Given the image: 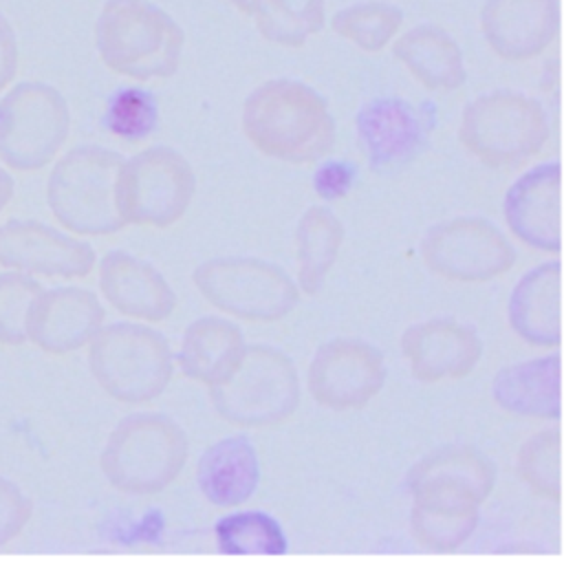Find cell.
Masks as SVG:
<instances>
[{
	"mask_svg": "<svg viewBox=\"0 0 564 562\" xmlns=\"http://www.w3.org/2000/svg\"><path fill=\"white\" fill-rule=\"evenodd\" d=\"M196 174L189 161L170 145H152L123 159L115 198L126 225L167 229L189 209Z\"/></svg>",
	"mask_w": 564,
	"mask_h": 562,
	"instance_id": "9c48e42d",
	"label": "cell"
},
{
	"mask_svg": "<svg viewBox=\"0 0 564 562\" xmlns=\"http://www.w3.org/2000/svg\"><path fill=\"white\" fill-rule=\"evenodd\" d=\"M99 291L117 313L141 322H165L178 304L159 269L121 249L99 260Z\"/></svg>",
	"mask_w": 564,
	"mask_h": 562,
	"instance_id": "ffe728a7",
	"label": "cell"
},
{
	"mask_svg": "<svg viewBox=\"0 0 564 562\" xmlns=\"http://www.w3.org/2000/svg\"><path fill=\"white\" fill-rule=\"evenodd\" d=\"M214 540L225 555H282L289 538L267 511H236L216 520Z\"/></svg>",
	"mask_w": 564,
	"mask_h": 562,
	"instance_id": "f1b7e54d",
	"label": "cell"
},
{
	"mask_svg": "<svg viewBox=\"0 0 564 562\" xmlns=\"http://www.w3.org/2000/svg\"><path fill=\"white\" fill-rule=\"evenodd\" d=\"M13 190H15V185H13L11 174H9L7 170H2V167H0V212L11 203V198H13Z\"/></svg>",
	"mask_w": 564,
	"mask_h": 562,
	"instance_id": "8d00e7d4",
	"label": "cell"
},
{
	"mask_svg": "<svg viewBox=\"0 0 564 562\" xmlns=\"http://www.w3.org/2000/svg\"><path fill=\"white\" fill-rule=\"evenodd\" d=\"M487 46L507 62L542 55L560 31L557 0H487L480 11Z\"/></svg>",
	"mask_w": 564,
	"mask_h": 562,
	"instance_id": "d6986e66",
	"label": "cell"
},
{
	"mask_svg": "<svg viewBox=\"0 0 564 562\" xmlns=\"http://www.w3.org/2000/svg\"><path fill=\"white\" fill-rule=\"evenodd\" d=\"M238 11L256 18V26L267 42L300 48L308 35L324 29L326 0H306L302 9H291L286 0H240Z\"/></svg>",
	"mask_w": 564,
	"mask_h": 562,
	"instance_id": "83f0119b",
	"label": "cell"
},
{
	"mask_svg": "<svg viewBox=\"0 0 564 562\" xmlns=\"http://www.w3.org/2000/svg\"><path fill=\"white\" fill-rule=\"evenodd\" d=\"M95 249L40 220L0 225V264L44 278H86L95 269Z\"/></svg>",
	"mask_w": 564,
	"mask_h": 562,
	"instance_id": "5bb4252c",
	"label": "cell"
},
{
	"mask_svg": "<svg viewBox=\"0 0 564 562\" xmlns=\"http://www.w3.org/2000/svg\"><path fill=\"white\" fill-rule=\"evenodd\" d=\"M192 282L214 309L245 322H278L300 304L291 275L253 256L209 258L192 271Z\"/></svg>",
	"mask_w": 564,
	"mask_h": 562,
	"instance_id": "ba28073f",
	"label": "cell"
},
{
	"mask_svg": "<svg viewBox=\"0 0 564 562\" xmlns=\"http://www.w3.org/2000/svg\"><path fill=\"white\" fill-rule=\"evenodd\" d=\"M123 156L101 145H77L51 170L46 205L55 220L77 236H108L126 227L115 183Z\"/></svg>",
	"mask_w": 564,
	"mask_h": 562,
	"instance_id": "277c9868",
	"label": "cell"
},
{
	"mask_svg": "<svg viewBox=\"0 0 564 562\" xmlns=\"http://www.w3.org/2000/svg\"><path fill=\"white\" fill-rule=\"evenodd\" d=\"M399 346L412 377L423 383L463 379L482 357L478 331L452 317H432L408 326Z\"/></svg>",
	"mask_w": 564,
	"mask_h": 562,
	"instance_id": "2e32d148",
	"label": "cell"
},
{
	"mask_svg": "<svg viewBox=\"0 0 564 562\" xmlns=\"http://www.w3.org/2000/svg\"><path fill=\"white\" fill-rule=\"evenodd\" d=\"M425 267L460 284H480L505 275L516 264L509 238L482 216H458L432 225L421 240Z\"/></svg>",
	"mask_w": 564,
	"mask_h": 562,
	"instance_id": "8fae6325",
	"label": "cell"
},
{
	"mask_svg": "<svg viewBox=\"0 0 564 562\" xmlns=\"http://www.w3.org/2000/svg\"><path fill=\"white\" fill-rule=\"evenodd\" d=\"M403 11L388 2H359L337 11L330 29L366 53H379L399 33Z\"/></svg>",
	"mask_w": 564,
	"mask_h": 562,
	"instance_id": "4dcf8cb0",
	"label": "cell"
},
{
	"mask_svg": "<svg viewBox=\"0 0 564 562\" xmlns=\"http://www.w3.org/2000/svg\"><path fill=\"white\" fill-rule=\"evenodd\" d=\"M511 331L531 346L555 348L562 342V262L529 269L507 302Z\"/></svg>",
	"mask_w": 564,
	"mask_h": 562,
	"instance_id": "44dd1931",
	"label": "cell"
},
{
	"mask_svg": "<svg viewBox=\"0 0 564 562\" xmlns=\"http://www.w3.org/2000/svg\"><path fill=\"white\" fill-rule=\"evenodd\" d=\"M31 514L33 505L29 496L15 483L0 476V549L24 531Z\"/></svg>",
	"mask_w": 564,
	"mask_h": 562,
	"instance_id": "836d02e7",
	"label": "cell"
},
{
	"mask_svg": "<svg viewBox=\"0 0 564 562\" xmlns=\"http://www.w3.org/2000/svg\"><path fill=\"white\" fill-rule=\"evenodd\" d=\"M220 419L238 428H271L286 421L300 406V377L293 359L269 344L245 348L236 370L209 388Z\"/></svg>",
	"mask_w": 564,
	"mask_h": 562,
	"instance_id": "52a82bcc",
	"label": "cell"
},
{
	"mask_svg": "<svg viewBox=\"0 0 564 562\" xmlns=\"http://www.w3.org/2000/svg\"><path fill=\"white\" fill-rule=\"evenodd\" d=\"M388 368L379 348L357 337L324 342L308 364L306 388L328 410H359L383 388Z\"/></svg>",
	"mask_w": 564,
	"mask_h": 562,
	"instance_id": "7c38bea8",
	"label": "cell"
},
{
	"mask_svg": "<svg viewBox=\"0 0 564 562\" xmlns=\"http://www.w3.org/2000/svg\"><path fill=\"white\" fill-rule=\"evenodd\" d=\"M42 284L24 271L0 273V344L18 346L26 342L29 311Z\"/></svg>",
	"mask_w": 564,
	"mask_h": 562,
	"instance_id": "d6a6232c",
	"label": "cell"
},
{
	"mask_svg": "<svg viewBox=\"0 0 564 562\" xmlns=\"http://www.w3.org/2000/svg\"><path fill=\"white\" fill-rule=\"evenodd\" d=\"M357 170L350 161H324L317 165L313 174V190L317 196L333 201V198H344L352 185H355Z\"/></svg>",
	"mask_w": 564,
	"mask_h": 562,
	"instance_id": "e575fe53",
	"label": "cell"
},
{
	"mask_svg": "<svg viewBox=\"0 0 564 562\" xmlns=\"http://www.w3.org/2000/svg\"><path fill=\"white\" fill-rule=\"evenodd\" d=\"M392 53L427 90L452 93L467 79L458 42L436 24H419L405 31L394 42Z\"/></svg>",
	"mask_w": 564,
	"mask_h": 562,
	"instance_id": "d4e9b609",
	"label": "cell"
},
{
	"mask_svg": "<svg viewBox=\"0 0 564 562\" xmlns=\"http://www.w3.org/2000/svg\"><path fill=\"white\" fill-rule=\"evenodd\" d=\"M99 298L84 287L42 289L31 304L26 339L48 355L75 353L104 326Z\"/></svg>",
	"mask_w": 564,
	"mask_h": 562,
	"instance_id": "ac0fdd59",
	"label": "cell"
},
{
	"mask_svg": "<svg viewBox=\"0 0 564 562\" xmlns=\"http://www.w3.org/2000/svg\"><path fill=\"white\" fill-rule=\"evenodd\" d=\"M70 132L64 95L44 82L15 84L0 99V159L18 172L48 165Z\"/></svg>",
	"mask_w": 564,
	"mask_h": 562,
	"instance_id": "30bf717a",
	"label": "cell"
},
{
	"mask_svg": "<svg viewBox=\"0 0 564 562\" xmlns=\"http://www.w3.org/2000/svg\"><path fill=\"white\" fill-rule=\"evenodd\" d=\"M229 2H231V4H234V7H236V9H238V7H240V0H229Z\"/></svg>",
	"mask_w": 564,
	"mask_h": 562,
	"instance_id": "74e56055",
	"label": "cell"
},
{
	"mask_svg": "<svg viewBox=\"0 0 564 562\" xmlns=\"http://www.w3.org/2000/svg\"><path fill=\"white\" fill-rule=\"evenodd\" d=\"M95 46L112 73L137 82L167 79L181 66L185 33L148 0H106L95 22Z\"/></svg>",
	"mask_w": 564,
	"mask_h": 562,
	"instance_id": "7a4b0ae2",
	"label": "cell"
},
{
	"mask_svg": "<svg viewBox=\"0 0 564 562\" xmlns=\"http://www.w3.org/2000/svg\"><path fill=\"white\" fill-rule=\"evenodd\" d=\"M560 353L505 366L491 381V399L511 414L557 421L560 403Z\"/></svg>",
	"mask_w": 564,
	"mask_h": 562,
	"instance_id": "603a6c76",
	"label": "cell"
},
{
	"mask_svg": "<svg viewBox=\"0 0 564 562\" xmlns=\"http://www.w3.org/2000/svg\"><path fill=\"white\" fill-rule=\"evenodd\" d=\"M245 348L242 331L234 322L203 315L187 324L176 361L187 379L214 388L236 370Z\"/></svg>",
	"mask_w": 564,
	"mask_h": 562,
	"instance_id": "cb8c5ba5",
	"label": "cell"
},
{
	"mask_svg": "<svg viewBox=\"0 0 564 562\" xmlns=\"http://www.w3.org/2000/svg\"><path fill=\"white\" fill-rule=\"evenodd\" d=\"M18 73V40L11 22L0 13V90H4Z\"/></svg>",
	"mask_w": 564,
	"mask_h": 562,
	"instance_id": "d590c367",
	"label": "cell"
},
{
	"mask_svg": "<svg viewBox=\"0 0 564 562\" xmlns=\"http://www.w3.org/2000/svg\"><path fill=\"white\" fill-rule=\"evenodd\" d=\"M427 480L458 483L487 500L496 485V465L471 445H445L419 458L410 467L405 476V487L410 489Z\"/></svg>",
	"mask_w": 564,
	"mask_h": 562,
	"instance_id": "4316f807",
	"label": "cell"
},
{
	"mask_svg": "<svg viewBox=\"0 0 564 562\" xmlns=\"http://www.w3.org/2000/svg\"><path fill=\"white\" fill-rule=\"evenodd\" d=\"M408 491L412 494L410 531L423 549L449 553L463 547L476 531L485 500L469 487L427 480Z\"/></svg>",
	"mask_w": 564,
	"mask_h": 562,
	"instance_id": "e0dca14e",
	"label": "cell"
},
{
	"mask_svg": "<svg viewBox=\"0 0 564 562\" xmlns=\"http://www.w3.org/2000/svg\"><path fill=\"white\" fill-rule=\"evenodd\" d=\"M242 134L264 156L315 163L335 145V119L326 99L297 79H269L242 104Z\"/></svg>",
	"mask_w": 564,
	"mask_h": 562,
	"instance_id": "6da1fadb",
	"label": "cell"
},
{
	"mask_svg": "<svg viewBox=\"0 0 564 562\" xmlns=\"http://www.w3.org/2000/svg\"><path fill=\"white\" fill-rule=\"evenodd\" d=\"M509 231L527 247L544 253L562 249V165L546 161L516 179L502 201Z\"/></svg>",
	"mask_w": 564,
	"mask_h": 562,
	"instance_id": "9a60e30c",
	"label": "cell"
},
{
	"mask_svg": "<svg viewBox=\"0 0 564 562\" xmlns=\"http://www.w3.org/2000/svg\"><path fill=\"white\" fill-rule=\"evenodd\" d=\"M436 123L432 101L412 104L401 97H377L355 117L361 150L375 172H397L412 163L430 143Z\"/></svg>",
	"mask_w": 564,
	"mask_h": 562,
	"instance_id": "4fadbf2b",
	"label": "cell"
},
{
	"mask_svg": "<svg viewBox=\"0 0 564 562\" xmlns=\"http://www.w3.org/2000/svg\"><path fill=\"white\" fill-rule=\"evenodd\" d=\"M458 139L482 165L511 170L540 154L549 139V117L538 99L498 88L467 101Z\"/></svg>",
	"mask_w": 564,
	"mask_h": 562,
	"instance_id": "8992f818",
	"label": "cell"
},
{
	"mask_svg": "<svg viewBox=\"0 0 564 562\" xmlns=\"http://www.w3.org/2000/svg\"><path fill=\"white\" fill-rule=\"evenodd\" d=\"M104 126L121 141L137 143L148 139L159 126L156 95L139 86H126L108 97Z\"/></svg>",
	"mask_w": 564,
	"mask_h": 562,
	"instance_id": "1f68e13d",
	"label": "cell"
},
{
	"mask_svg": "<svg viewBox=\"0 0 564 562\" xmlns=\"http://www.w3.org/2000/svg\"><path fill=\"white\" fill-rule=\"evenodd\" d=\"M200 494L214 507H238L247 502L260 485V458L245 434L225 436L207 445L196 465Z\"/></svg>",
	"mask_w": 564,
	"mask_h": 562,
	"instance_id": "7402d4cb",
	"label": "cell"
},
{
	"mask_svg": "<svg viewBox=\"0 0 564 562\" xmlns=\"http://www.w3.org/2000/svg\"><path fill=\"white\" fill-rule=\"evenodd\" d=\"M520 480L540 498H562V430L557 425L531 434L518 450Z\"/></svg>",
	"mask_w": 564,
	"mask_h": 562,
	"instance_id": "f546056e",
	"label": "cell"
},
{
	"mask_svg": "<svg viewBox=\"0 0 564 562\" xmlns=\"http://www.w3.org/2000/svg\"><path fill=\"white\" fill-rule=\"evenodd\" d=\"M344 242L341 220L324 205H311L295 227L297 253V289L317 295L333 269Z\"/></svg>",
	"mask_w": 564,
	"mask_h": 562,
	"instance_id": "484cf974",
	"label": "cell"
},
{
	"mask_svg": "<svg viewBox=\"0 0 564 562\" xmlns=\"http://www.w3.org/2000/svg\"><path fill=\"white\" fill-rule=\"evenodd\" d=\"M88 366L108 397L141 406L165 392L174 355L159 331L139 322H112L88 342Z\"/></svg>",
	"mask_w": 564,
	"mask_h": 562,
	"instance_id": "5b68a950",
	"label": "cell"
},
{
	"mask_svg": "<svg viewBox=\"0 0 564 562\" xmlns=\"http://www.w3.org/2000/svg\"><path fill=\"white\" fill-rule=\"evenodd\" d=\"M189 456L185 430L167 414L123 417L99 454L104 478L121 494L152 496L170 487Z\"/></svg>",
	"mask_w": 564,
	"mask_h": 562,
	"instance_id": "3957f363",
	"label": "cell"
}]
</instances>
